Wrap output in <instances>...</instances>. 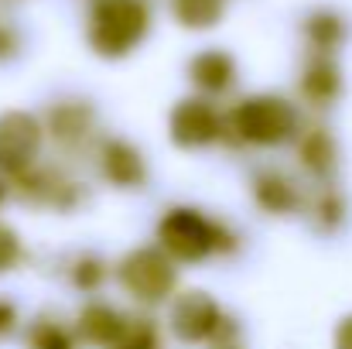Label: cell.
I'll return each mask as SVG.
<instances>
[{
  "label": "cell",
  "instance_id": "ac0fdd59",
  "mask_svg": "<svg viewBox=\"0 0 352 349\" xmlns=\"http://www.w3.org/2000/svg\"><path fill=\"white\" fill-rule=\"evenodd\" d=\"M113 349H157V329L144 319L137 322H126V332Z\"/></svg>",
  "mask_w": 352,
  "mask_h": 349
},
{
  "label": "cell",
  "instance_id": "7402d4cb",
  "mask_svg": "<svg viewBox=\"0 0 352 349\" xmlns=\"http://www.w3.org/2000/svg\"><path fill=\"white\" fill-rule=\"evenodd\" d=\"M14 326H17V308L7 298H0V336H7Z\"/></svg>",
  "mask_w": 352,
  "mask_h": 349
},
{
  "label": "cell",
  "instance_id": "4fadbf2b",
  "mask_svg": "<svg viewBox=\"0 0 352 349\" xmlns=\"http://www.w3.org/2000/svg\"><path fill=\"white\" fill-rule=\"evenodd\" d=\"M301 93H305V100H311L315 107H329V103L342 93V76H339V69H336L332 62H325V59L311 62L308 72H305V79H301Z\"/></svg>",
  "mask_w": 352,
  "mask_h": 349
},
{
  "label": "cell",
  "instance_id": "9c48e42d",
  "mask_svg": "<svg viewBox=\"0 0 352 349\" xmlns=\"http://www.w3.org/2000/svg\"><path fill=\"white\" fill-rule=\"evenodd\" d=\"M79 332L93 346H117L126 332V319L110 305H86L79 315Z\"/></svg>",
  "mask_w": 352,
  "mask_h": 349
},
{
  "label": "cell",
  "instance_id": "5bb4252c",
  "mask_svg": "<svg viewBox=\"0 0 352 349\" xmlns=\"http://www.w3.org/2000/svg\"><path fill=\"white\" fill-rule=\"evenodd\" d=\"M171 14L188 31L216 28L226 14V0H171Z\"/></svg>",
  "mask_w": 352,
  "mask_h": 349
},
{
  "label": "cell",
  "instance_id": "ba28073f",
  "mask_svg": "<svg viewBox=\"0 0 352 349\" xmlns=\"http://www.w3.org/2000/svg\"><path fill=\"white\" fill-rule=\"evenodd\" d=\"M100 168H103V175H107L113 185H120V189H137V185L144 182V175H147L144 158H140L137 147L126 144V140H107V144H103Z\"/></svg>",
  "mask_w": 352,
  "mask_h": 349
},
{
  "label": "cell",
  "instance_id": "277c9868",
  "mask_svg": "<svg viewBox=\"0 0 352 349\" xmlns=\"http://www.w3.org/2000/svg\"><path fill=\"white\" fill-rule=\"evenodd\" d=\"M120 281L140 302H164L175 291V267H171V260L161 250L140 246V250L123 257Z\"/></svg>",
  "mask_w": 352,
  "mask_h": 349
},
{
  "label": "cell",
  "instance_id": "9a60e30c",
  "mask_svg": "<svg viewBox=\"0 0 352 349\" xmlns=\"http://www.w3.org/2000/svg\"><path fill=\"white\" fill-rule=\"evenodd\" d=\"M305 34H308V41H311L318 52H332V48L342 45L346 24H342V17L332 14V10H315V14L308 17V24H305Z\"/></svg>",
  "mask_w": 352,
  "mask_h": 349
},
{
  "label": "cell",
  "instance_id": "3957f363",
  "mask_svg": "<svg viewBox=\"0 0 352 349\" xmlns=\"http://www.w3.org/2000/svg\"><path fill=\"white\" fill-rule=\"evenodd\" d=\"M233 127L243 140L274 147L294 137L298 114L284 96H250L233 110Z\"/></svg>",
  "mask_w": 352,
  "mask_h": 349
},
{
  "label": "cell",
  "instance_id": "cb8c5ba5",
  "mask_svg": "<svg viewBox=\"0 0 352 349\" xmlns=\"http://www.w3.org/2000/svg\"><path fill=\"white\" fill-rule=\"evenodd\" d=\"M14 48H17V38L7 31V28H0V59H7V55H14Z\"/></svg>",
  "mask_w": 352,
  "mask_h": 349
},
{
  "label": "cell",
  "instance_id": "52a82bcc",
  "mask_svg": "<svg viewBox=\"0 0 352 349\" xmlns=\"http://www.w3.org/2000/svg\"><path fill=\"white\" fill-rule=\"evenodd\" d=\"M219 137V116L206 100H182L171 110V140L178 147H206Z\"/></svg>",
  "mask_w": 352,
  "mask_h": 349
},
{
  "label": "cell",
  "instance_id": "8992f818",
  "mask_svg": "<svg viewBox=\"0 0 352 349\" xmlns=\"http://www.w3.org/2000/svg\"><path fill=\"white\" fill-rule=\"evenodd\" d=\"M223 326H226V319H223L216 298L206 295V291H199V288L178 295V302L171 305V329L185 343H206Z\"/></svg>",
  "mask_w": 352,
  "mask_h": 349
},
{
  "label": "cell",
  "instance_id": "603a6c76",
  "mask_svg": "<svg viewBox=\"0 0 352 349\" xmlns=\"http://www.w3.org/2000/svg\"><path fill=\"white\" fill-rule=\"evenodd\" d=\"M336 349H352V315L336 326Z\"/></svg>",
  "mask_w": 352,
  "mask_h": 349
},
{
  "label": "cell",
  "instance_id": "ffe728a7",
  "mask_svg": "<svg viewBox=\"0 0 352 349\" xmlns=\"http://www.w3.org/2000/svg\"><path fill=\"white\" fill-rule=\"evenodd\" d=\"M17 260H21V236L7 223H0V274H7Z\"/></svg>",
  "mask_w": 352,
  "mask_h": 349
},
{
  "label": "cell",
  "instance_id": "8fae6325",
  "mask_svg": "<svg viewBox=\"0 0 352 349\" xmlns=\"http://www.w3.org/2000/svg\"><path fill=\"white\" fill-rule=\"evenodd\" d=\"M253 195H256V202H260L267 213H274V216H287V213L298 209V192H294V185H291L284 175H277V171L256 175Z\"/></svg>",
  "mask_w": 352,
  "mask_h": 349
},
{
  "label": "cell",
  "instance_id": "e0dca14e",
  "mask_svg": "<svg viewBox=\"0 0 352 349\" xmlns=\"http://www.w3.org/2000/svg\"><path fill=\"white\" fill-rule=\"evenodd\" d=\"M28 343H31V349H76V343H72V332H69L65 326L52 322V319L34 322V326H31Z\"/></svg>",
  "mask_w": 352,
  "mask_h": 349
},
{
  "label": "cell",
  "instance_id": "30bf717a",
  "mask_svg": "<svg viewBox=\"0 0 352 349\" xmlns=\"http://www.w3.org/2000/svg\"><path fill=\"white\" fill-rule=\"evenodd\" d=\"M192 83L202 89V93H223L236 76V62L233 55L219 52V48H209V52H199L192 59V69H188Z\"/></svg>",
  "mask_w": 352,
  "mask_h": 349
},
{
  "label": "cell",
  "instance_id": "d6986e66",
  "mask_svg": "<svg viewBox=\"0 0 352 349\" xmlns=\"http://www.w3.org/2000/svg\"><path fill=\"white\" fill-rule=\"evenodd\" d=\"M103 277H107V267H103V260H96V257H82V260L72 267V284L82 288V291L100 288Z\"/></svg>",
  "mask_w": 352,
  "mask_h": 349
},
{
  "label": "cell",
  "instance_id": "d4e9b609",
  "mask_svg": "<svg viewBox=\"0 0 352 349\" xmlns=\"http://www.w3.org/2000/svg\"><path fill=\"white\" fill-rule=\"evenodd\" d=\"M0 202H3V185H0Z\"/></svg>",
  "mask_w": 352,
  "mask_h": 349
},
{
  "label": "cell",
  "instance_id": "7a4b0ae2",
  "mask_svg": "<svg viewBox=\"0 0 352 349\" xmlns=\"http://www.w3.org/2000/svg\"><path fill=\"white\" fill-rule=\"evenodd\" d=\"M157 240L175 260L185 264H199L209 253L233 246V236H226L212 220H206L195 209H171L157 226Z\"/></svg>",
  "mask_w": 352,
  "mask_h": 349
},
{
  "label": "cell",
  "instance_id": "2e32d148",
  "mask_svg": "<svg viewBox=\"0 0 352 349\" xmlns=\"http://www.w3.org/2000/svg\"><path fill=\"white\" fill-rule=\"evenodd\" d=\"M301 161H305L308 171L329 175L332 165H336V140H332L325 130H311V134L301 140Z\"/></svg>",
  "mask_w": 352,
  "mask_h": 349
},
{
  "label": "cell",
  "instance_id": "5b68a950",
  "mask_svg": "<svg viewBox=\"0 0 352 349\" xmlns=\"http://www.w3.org/2000/svg\"><path fill=\"white\" fill-rule=\"evenodd\" d=\"M41 140H45V130L38 116L24 114V110L0 114V171L7 175L28 171L41 151Z\"/></svg>",
  "mask_w": 352,
  "mask_h": 349
},
{
  "label": "cell",
  "instance_id": "44dd1931",
  "mask_svg": "<svg viewBox=\"0 0 352 349\" xmlns=\"http://www.w3.org/2000/svg\"><path fill=\"white\" fill-rule=\"evenodd\" d=\"M318 220H322L325 226H336V223L342 220V202H339V195H325V199H322V206H318Z\"/></svg>",
  "mask_w": 352,
  "mask_h": 349
},
{
  "label": "cell",
  "instance_id": "6da1fadb",
  "mask_svg": "<svg viewBox=\"0 0 352 349\" xmlns=\"http://www.w3.org/2000/svg\"><path fill=\"white\" fill-rule=\"evenodd\" d=\"M151 28L147 0H96L89 10V45L103 59L130 55Z\"/></svg>",
  "mask_w": 352,
  "mask_h": 349
},
{
  "label": "cell",
  "instance_id": "7c38bea8",
  "mask_svg": "<svg viewBox=\"0 0 352 349\" xmlns=\"http://www.w3.org/2000/svg\"><path fill=\"white\" fill-rule=\"evenodd\" d=\"M48 130L58 144H79L93 130V110L86 103H62L48 116Z\"/></svg>",
  "mask_w": 352,
  "mask_h": 349
}]
</instances>
